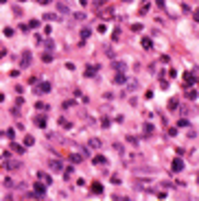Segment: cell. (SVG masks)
I'll return each instance as SVG.
<instances>
[{
	"label": "cell",
	"instance_id": "9",
	"mask_svg": "<svg viewBox=\"0 0 199 201\" xmlns=\"http://www.w3.org/2000/svg\"><path fill=\"white\" fill-rule=\"evenodd\" d=\"M88 144H90V149H101V140H99V138H92Z\"/></svg>",
	"mask_w": 199,
	"mask_h": 201
},
{
	"label": "cell",
	"instance_id": "26",
	"mask_svg": "<svg viewBox=\"0 0 199 201\" xmlns=\"http://www.w3.org/2000/svg\"><path fill=\"white\" fill-rule=\"evenodd\" d=\"M35 107L40 109V112H42V109H44V112H46V109H48V105H44V103H37V105H35Z\"/></svg>",
	"mask_w": 199,
	"mask_h": 201
},
{
	"label": "cell",
	"instance_id": "27",
	"mask_svg": "<svg viewBox=\"0 0 199 201\" xmlns=\"http://www.w3.org/2000/svg\"><path fill=\"white\" fill-rule=\"evenodd\" d=\"M5 35H7V37H11V35H13V29H9V26H7V29H5Z\"/></svg>",
	"mask_w": 199,
	"mask_h": 201
},
{
	"label": "cell",
	"instance_id": "4",
	"mask_svg": "<svg viewBox=\"0 0 199 201\" xmlns=\"http://www.w3.org/2000/svg\"><path fill=\"white\" fill-rule=\"evenodd\" d=\"M35 192H37L40 197H44V195H46V186H44V182H42V179L35 184Z\"/></svg>",
	"mask_w": 199,
	"mask_h": 201
},
{
	"label": "cell",
	"instance_id": "5",
	"mask_svg": "<svg viewBox=\"0 0 199 201\" xmlns=\"http://www.w3.org/2000/svg\"><path fill=\"white\" fill-rule=\"evenodd\" d=\"M35 92H37V94H46V92H50V83H40L37 88H35Z\"/></svg>",
	"mask_w": 199,
	"mask_h": 201
},
{
	"label": "cell",
	"instance_id": "28",
	"mask_svg": "<svg viewBox=\"0 0 199 201\" xmlns=\"http://www.w3.org/2000/svg\"><path fill=\"white\" fill-rule=\"evenodd\" d=\"M64 175H66V177H70V175H72V166H68V168H66V171H64Z\"/></svg>",
	"mask_w": 199,
	"mask_h": 201
},
{
	"label": "cell",
	"instance_id": "11",
	"mask_svg": "<svg viewBox=\"0 0 199 201\" xmlns=\"http://www.w3.org/2000/svg\"><path fill=\"white\" fill-rule=\"evenodd\" d=\"M92 192H96V195H101V192H103V186H101L99 182H92Z\"/></svg>",
	"mask_w": 199,
	"mask_h": 201
},
{
	"label": "cell",
	"instance_id": "24",
	"mask_svg": "<svg viewBox=\"0 0 199 201\" xmlns=\"http://www.w3.org/2000/svg\"><path fill=\"white\" fill-rule=\"evenodd\" d=\"M29 26H31V29H37V26H40V22H37V20H31Z\"/></svg>",
	"mask_w": 199,
	"mask_h": 201
},
{
	"label": "cell",
	"instance_id": "17",
	"mask_svg": "<svg viewBox=\"0 0 199 201\" xmlns=\"http://www.w3.org/2000/svg\"><path fill=\"white\" fill-rule=\"evenodd\" d=\"M42 61H44V64L53 61V55H50V53H42Z\"/></svg>",
	"mask_w": 199,
	"mask_h": 201
},
{
	"label": "cell",
	"instance_id": "7",
	"mask_svg": "<svg viewBox=\"0 0 199 201\" xmlns=\"http://www.w3.org/2000/svg\"><path fill=\"white\" fill-rule=\"evenodd\" d=\"M31 59H33V57H31V53H24V55H22V68H26V66H31Z\"/></svg>",
	"mask_w": 199,
	"mask_h": 201
},
{
	"label": "cell",
	"instance_id": "18",
	"mask_svg": "<svg viewBox=\"0 0 199 201\" xmlns=\"http://www.w3.org/2000/svg\"><path fill=\"white\" fill-rule=\"evenodd\" d=\"M114 68H116V72H125V64H123V61H116Z\"/></svg>",
	"mask_w": 199,
	"mask_h": 201
},
{
	"label": "cell",
	"instance_id": "6",
	"mask_svg": "<svg viewBox=\"0 0 199 201\" xmlns=\"http://www.w3.org/2000/svg\"><path fill=\"white\" fill-rule=\"evenodd\" d=\"M57 9H59L61 15H68V13H70V9H68V5H66V2H57Z\"/></svg>",
	"mask_w": 199,
	"mask_h": 201
},
{
	"label": "cell",
	"instance_id": "21",
	"mask_svg": "<svg viewBox=\"0 0 199 201\" xmlns=\"http://www.w3.org/2000/svg\"><path fill=\"white\" fill-rule=\"evenodd\" d=\"M11 149H13L15 153H24V147H20V144H11Z\"/></svg>",
	"mask_w": 199,
	"mask_h": 201
},
{
	"label": "cell",
	"instance_id": "13",
	"mask_svg": "<svg viewBox=\"0 0 199 201\" xmlns=\"http://www.w3.org/2000/svg\"><path fill=\"white\" fill-rule=\"evenodd\" d=\"M37 177H40L44 184H50V182H53V179H50V175H46V173H37Z\"/></svg>",
	"mask_w": 199,
	"mask_h": 201
},
{
	"label": "cell",
	"instance_id": "31",
	"mask_svg": "<svg viewBox=\"0 0 199 201\" xmlns=\"http://www.w3.org/2000/svg\"><path fill=\"white\" fill-rule=\"evenodd\" d=\"M79 2H81V5H85V2H88V0H79Z\"/></svg>",
	"mask_w": 199,
	"mask_h": 201
},
{
	"label": "cell",
	"instance_id": "1",
	"mask_svg": "<svg viewBox=\"0 0 199 201\" xmlns=\"http://www.w3.org/2000/svg\"><path fill=\"white\" fill-rule=\"evenodd\" d=\"M48 168L53 173H61L64 171V164H61V160H48Z\"/></svg>",
	"mask_w": 199,
	"mask_h": 201
},
{
	"label": "cell",
	"instance_id": "33",
	"mask_svg": "<svg viewBox=\"0 0 199 201\" xmlns=\"http://www.w3.org/2000/svg\"><path fill=\"white\" fill-rule=\"evenodd\" d=\"M123 2H129V0H123Z\"/></svg>",
	"mask_w": 199,
	"mask_h": 201
},
{
	"label": "cell",
	"instance_id": "29",
	"mask_svg": "<svg viewBox=\"0 0 199 201\" xmlns=\"http://www.w3.org/2000/svg\"><path fill=\"white\" fill-rule=\"evenodd\" d=\"M40 2L42 5H48V2H53V0H40Z\"/></svg>",
	"mask_w": 199,
	"mask_h": 201
},
{
	"label": "cell",
	"instance_id": "8",
	"mask_svg": "<svg viewBox=\"0 0 199 201\" xmlns=\"http://www.w3.org/2000/svg\"><path fill=\"white\" fill-rule=\"evenodd\" d=\"M142 48H147V50H151V48H153V42H151L149 37H142Z\"/></svg>",
	"mask_w": 199,
	"mask_h": 201
},
{
	"label": "cell",
	"instance_id": "19",
	"mask_svg": "<svg viewBox=\"0 0 199 201\" xmlns=\"http://www.w3.org/2000/svg\"><path fill=\"white\" fill-rule=\"evenodd\" d=\"M70 160H72V164H77V162H81V160H83V155H77V153H72V155H70Z\"/></svg>",
	"mask_w": 199,
	"mask_h": 201
},
{
	"label": "cell",
	"instance_id": "32",
	"mask_svg": "<svg viewBox=\"0 0 199 201\" xmlns=\"http://www.w3.org/2000/svg\"><path fill=\"white\" fill-rule=\"evenodd\" d=\"M5 2H7V0H0V5H5Z\"/></svg>",
	"mask_w": 199,
	"mask_h": 201
},
{
	"label": "cell",
	"instance_id": "30",
	"mask_svg": "<svg viewBox=\"0 0 199 201\" xmlns=\"http://www.w3.org/2000/svg\"><path fill=\"white\" fill-rule=\"evenodd\" d=\"M195 20H197V22H199V11H197V13H195Z\"/></svg>",
	"mask_w": 199,
	"mask_h": 201
},
{
	"label": "cell",
	"instance_id": "23",
	"mask_svg": "<svg viewBox=\"0 0 199 201\" xmlns=\"http://www.w3.org/2000/svg\"><path fill=\"white\" fill-rule=\"evenodd\" d=\"M131 31H134V33H140V31H142V24H134V26H131Z\"/></svg>",
	"mask_w": 199,
	"mask_h": 201
},
{
	"label": "cell",
	"instance_id": "3",
	"mask_svg": "<svg viewBox=\"0 0 199 201\" xmlns=\"http://www.w3.org/2000/svg\"><path fill=\"white\" fill-rule=\"evenodd\" d=\"M125 81H127L125 72H116L114 74V85H125Z\"/></svg>",
	"mask_w": 199,
	"mask_h": 201
},
{
	"label": "cell",
	"instance_id": "14",
	"mask_svg": "<svg viewBox=\"0 0 199 201\" xmlns=\"http://www.w3.org/2000/svg\"><path fill=\"white\" fill-rule=\"evenodd\" d=\"M96 70H99V66H96V68H94V66H88V70H85V77H94Z\"/></svg>",
	"mask_w": 199,
	"mask_h": 201
},
{
	"label": "cell",
	"instance_id": "25",
	"mask_svg": "<svg viewBox=\"0 0 199 201\" xmlns=\"http://www.w3.org/2000/svg\"><path fill=\"white\" fill-rule=\"evenodd\" d=\"M169 107H171V109H175V107H177V98H171V103H169Z\"/></svg>",
	"mask_w": 199,
	"mask_h": 201
},
{
	"label": "cell",
	"instance_id": "22",
	"mask_svg": "<svg viewBox=\"0 0 199 201\" xmlns=\"http://www.w3.org/2000/svg\"><path fill=\"white\" fill-rule=\"evenodd\" d=\"M44 48H46V50H53L55 46H53V42H50V39H46V42H44Z\"/></svg>",
	"mask_w": 199,
	"mask_h": 201
},
{
	"label": "cell",
	"instance_id": "16",
	"mask_svg": "<svg viewBox=\"0 0 199 201\" xmlns=\"http://www.w3.org/2000/svg\"><path fill=\"white\" fill-rule=\"evenodd\" d=\"M9 168H20V162H15V160H9V162H7V171H9Z\"/></svg>",
	"mask_w": 199,
	"mask_h": 201
},
{
	"label": "cell",
	"instance_id": "20",
	"mask_svg": "<svg viewBox=\"0 0 199 201\" xmlns=\"http://www.w3.org/2000/svg\"><path fill=\"white\" fill-rule=\"evenodd\" d=\"M33 142H35L33 136H26V138H24V147H33Z\"/></svg>",
	"mask_w": 199,
	"mask_h": 201
},
{
	"label": "cell",
	"instance_id": "15",
	"mask_svg": "<svg viewBox=\"0 0 199 201\" xmlns=\"http://www.w3.org/2000/svg\"><path fill=\"white\" fill-rule=\"evenodd\" d=\"M35 125H37V127H46V116H44V118L37 116V118H35Z\"/></svg>",
	"mask_w": 199,
	"mask_h": 201
},
{
	"label": "cell",
	"instance_id": "2",
	"mask_svg": "<svg viewBox=\"0 0 199 201\" xmlns=\"http://www.w3.org/2000/svg\"><path fill=\"white\" fill-rule=\"evenodd\" d=\"M171 166H173V173H179V171H184V160H182V155H179V157H175Z\"/></svg>",
	"mask_w": 199,
	"mask_h": 201
},
{
	"label": "cell",
	"instance_id": "12",
	"mask_svg": "<svg viewBox=\"0 0 199 201\" xmlns=\"http://www.w3.org/2000/svg\"><path fill=\"white\" fill-rule=\"evenodd\" d=\"M92 162H94V166H96V164H101V166H103V164H107V160H105L103 155H96L94 160H92Z\"/></svg>",
	"mask_w": 199,
	"mask_h": 201
},
{
	"label": "cell",
	"instance_id": "10",
	"mask_svg": "<svg viewBox=\"0 0 199 201\" xmlns=\"http://www.w3.org/2000/svg\"><path fill=\"white\" fill-rule=\"evenodd\" d=\"M142 131L147 133V136H151V133L155 131V127H153V125H149V123H144V127H142Z\"/></svg>",
	"mask_w": 199,
	"mask_h": 201
}]
</instances>
